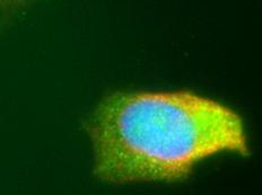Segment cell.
<instances>
[{"instance_id":"1","label":"cell","mask_w":262,"mask_h":195,"mask_svg":"<svg viewBox=\"0 0 262 195\" xmlns=\"http://www.w3.org/2000/svg\"><path fill=\"white\" fill-rule=\"evenodd\" d=\"M94 174L111 184L187 180L221 154L250 156L242 116L191 90L116 91L86 122Z\"/></svg>"},{"instance_id":"2","label":"cell","mask_w":262,"mask_h":195,"mask_svg":"<svg viewBox=\"0 0 262 195\" xmlns=\"http://www.w3.org/2000/svg\"><path fill=\"white\" fill-rule=\"evenodd\" d=\"M30 2L31 0H0V18L6 17Z\"/></svg>"}]
</instances>
